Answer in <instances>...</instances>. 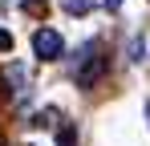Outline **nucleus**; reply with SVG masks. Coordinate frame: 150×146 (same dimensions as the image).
<instances>
[{
    "label": "nucleus",
    "instance_id": "f257e3e1",
    "mask_svg": "<svg viewBox=\"0 0 150 146\" xmlns=\"http://www.w3.org/2000/svg\"><path fill=\"white\" fill-rule=\"evenodd\" d=\"M33 53H37L41 61H57V57L65 53L61 33H53V28H37V33H33Z\"/></svg>",
    "mask_w": 150,
    "mask_h": 146
},
{
    "label": "nucleus",
    "instance_id": "f03ea898",
    "mask_svg": "<svg viewBox=\"0 0 150 146\" xmlns=\"http://www.w3.org/2000/svg\"><path fill=\"white\" fill-rule=\"evenodd\" d=\"M81 57H85V61H81V69H77V85H93L101 73H105V57H101L98 45H85Z\"/></svg>",
    "mask_w": 150,
    "mask_h": 146
},
{
    "label": "nucleus",
    "instance_id": "7ed1b4c3",
    "mask_svg": "<svg viewBox=\"0 0 150 146\" xmlns=\"http://www.w3.org/2000/svg\"><path fill=\"white\" fill-rule=\"evenodd\" d=\"M61 8H65V12H73V16H81V12H89V8H93V0H61Z\"/></svg>",
    "mask_w": 150,
    "mask_h": 146
},
{
    "label": "nucleus",
    "instance_id": "20e7f679",
    "mask_svg": "<svg viewBox=\"0 0 150 146\" xmlns=\"http://www.w3.org/2000/svg\"><path fill=\"white\" fill-rule=\"evenodd\" d=\"M73 142H77L73 126H65V130H57V146H73Z\"/></svg>",
    "mask_w": 150,
    "mask_h": 146
},
{
    "label": "nucleus",
    "instance_id": "39448f33",
    "mask_svg": "<svg viewBox=\"0 0 150 146\" xmlns=\"http://www.w3.org/2000/svg\"><path fill=\"white\" fill-rule=\"evenodd\" d=\"M8 49H12V33H8V28H0V53H8Z\"/></svg>",
    "mask_w": 150,
    "mask_h": 146
},
{
    "label": "nucleus",
    "instance_id": "423d86ee",
    "mask_svg": "<svg viewBox=\"0 0 150 146\" xmlns=\"http://www.w3.org/2000/svg\"><path fill=\"white\" fill-rule=\"evenodd\" d=\"M105 8H110V12H114V8H122V0H105Z\"/></svg>",
    "mask_w": 150,
    "mask_h": 146
}]
</instances>
